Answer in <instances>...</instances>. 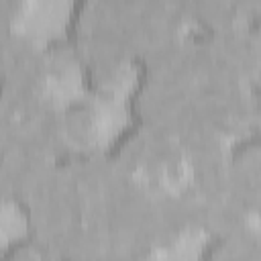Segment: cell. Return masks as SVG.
Masks as SVG:
<instances>
[{"instance_id": "cell-1", "label": "cell", "mask_w": 261, "mask_h": 261, "mask_svg": "<svg viewBox=\"0 0 261 261\" xmlns=\"http://www.w3.org/2000/svg\"><path fill=\"white\" fill-rule=\"evenodd\" d=\"M181 0H73L65 43L94 98L130 84L135 65L184 35Z\"/></svg>"}, {"instance_id": "cell-2", "label": "cell", "mask_w": 261, "mask_h": 261, "mask_svg": "<svg viewBox=\"0 0 261 261\" xmlns=\"http://www.w3.org/2000/svg\"><path fill=\"white\" fill-rule=\"evenodd\" d=\"M198 31H257V0H181Z\"/></svg>"}, {"instance_id": "cell-3", "label": "cell", "mask_w": 261, "mask_h": 261, "mask_svg": "<svg viewBox=\"0 0 261 261\" xmlns=\"http://www.w3.org/2000/svg\"><path fill=\"white\" fill-rule=\"evenodd\" d=\"M27 0H0V39L14 35Z\"/></svg>"}]
</instances>
